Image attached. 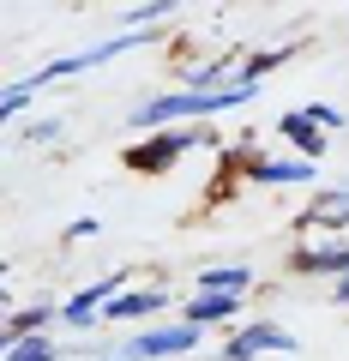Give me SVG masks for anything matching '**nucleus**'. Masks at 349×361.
Returning <instances> with one entry per match:
<instances>
[{"label":"nucleus","mask_w":349,"mask_h":361,"mask_svg":"<svg viewBox=\"0 0 349 361\" xmlns=\"http://www.w3.org/2000/svg\"><path fill=\"white\" fill-rule=\"evenodd\" d=\"M199 337H205V331L187 325V319H175V325H145V331L127 337L115 355H121V361H175V355H193Z\"/></svg>","instance_id":"1"},{"label":"nucleus","mask_w":349,"mask_h":361,"mask_svg":"<svg viewBox=\"0 0 349 361\" xmlns=\"http://www.w3.org/2000/svg\"><path fill=\"white\" fill-rule=\"evenodd\" d=\"M193 145H211V133L199 127H169V133H151V139H139L127 151V169H139V175H169V169L181 163Z\"/></svg>","instance_id":"2"},{"label":"nucleus","mask_w":349,"mask_h":361,"mask_svg":"<svg viewBox=\"0 0 349 361\" xmlns=\"http://www.w3.org/2000/svg\"><path fill=\"white\" fill-rule=\"evenodd\" d=\"M145 37H133V30H121V37H109V42H97V49H78V54H61V61H49L42 73H30V85H54V78H73V73H91V66H103V61H115V54H127V49H139Z\"/></svg>","instance_id":"3"},{"label":"nucleus","mask_w":349,"mask_h":361,"mask_svg":"<svg viewBox=\"0 0 349 361\" xmlns=\"http://www.w3.org/2000/svg\"><path fill=\"white\" fill-rule=\"evenodd\" d=\"M115 295H127V271H109V277H97L91 289H78V295L61 307V319L73 325V331H91V325L103 319V307H109Z\"/></svg>","instance_id":"4"},{"label":"nucleus","mask_w":349,"mask_h":361,"mask_svg":"<svg viewBox=\"0 0 349 361\" xmlns=\"http://www.w3.org/2000/svg\"><path fill=\"white\" fill-rule=\"evenodd\" d=\"M295 355V331H283V325H271V319H259V325H247V331H235L229 343H223V361H259V355Z\"/></svg>","instance_id":"5"},{"label":"nucleus","mask_w":349,"mask_h":361,"mask_svg":"<svg viewBox=\"0 0 349 361\" xmlns=\"http://www.w3.org/2000/svg\"><path fill=\"white\" fill-rule=\"evenodd\" d=\"M289 271H301V277H349V241H307V247H295L289 253Z\"/></svg>","instance_id":"6"},{"label":"nucleus","mask_w":349,"mask_h":361,"mask_svg":"<svg viewBox=\"0 0 349 361\" xmlns=\"http://www.w3.org/2000/svg\"><path fill=\"white\" fill-rule=\"evenodd\" d=\"M247 180H259V187H301V180H313V163L307 157H259L247 169Z\"/></svg>","instance_id":"7"},{"label":"nucleus","mask_w":349,"mask_h":361,"mask_svg":"<svg viewBox=\"0 0 349 361\" xmlns=\"http://www.w3.org/2000/svg\"><path fill=\"white\" fill-rule=\"evenodd\" d=\"M163 307H169V295H163V289H127V295H115V301L103 307V319L133 325V319H157Z\"/></svg>","instance_id":"8"},{"label":"nucleus","mask_w":349,"mask_h":361,"mask_svg":"<svg viewBox=\"0 0 349 361\" xmlns=\"http://www.w3.org/2000/svg\"><path fill=\"white\" fill-rule=\"evenodd\" d=\"M235 313H241V295H211V289H199V295L181 307V319L199 325V331H211V325H229Z\"/></svg>","instance_id":"9"},{"label":"nucleus","mask_w":349,"mask_h":361,"mask_svg":"<svg viewBox=\"0 0 349 361\" xmlns=\"http://www.w3.org/2000/svg\"><path fill=\"white\" fill-rule=\"evenodd\" d=\"M54 319H61V307H54V301H37V307L6 313V349L25 343V337H49V325H54Z\"/></svg>","instance_id":"10"},{"label":"nucleus","mask_w":349,"mask_h":361,"mask_svg":"<svg viewBox=\"0 0 349 361\" xmlns=\"http://www.w3.org/2000/svg\"><path fill=\"white\" fill-rule=\"evenodd\" d=\"M277 133H283V139L295 145V151L307 157V163H313V157H325V133L313 127V121L301 115V109H295V115H283V121H277Z\"/></svg>","instance_id":"11"},{"label":"nucleus","mask_w":349,"mask_h":361,"mask_svg":"<svg viewBox=\"0 0 349 361\" xmlns=\"http://www.w3.org/2000/svg\"><path fill=\"white\" fill-rule=\"evenodd\" d=\"M199 289H211V295H247L253 271L247 265H211V271H199Z\"/></svg>","instance_id":"12"},{"label":"nucleus","mask_w":349,"mask_h":361,"mask_svg":"<svg viewBox=\"0 0 349 361\" xmlns=\"http://www.w3.org/2000/svg\"><path fill=\"white\" fill-rule=\"evenodd\" d=\"M169 13H175V0H145V6H127V13H121V25H127L133 37H145V25H163Z\"/></svg>","instance_id":"13"},{"label":"nucleus","mask_w":349,"mask_h":361,"mask_svg":"<svg viewBox=\"0 0 349 361\" xmlns=\"http://www.w3.org/2000/svg\"><path fill=\"white\" fill-rule=\"evenodd\" d=\"M289 54H295V49H259V54H241V78H247V85H259V78L277 73Z\"/></svg>","instance_id":"14"},{"label":"nucleus","mask_w":349,"mask_h":361,"mask_svg":"<svg viewBox=\"0 0 349 361\" xmlns=\"http://www.w3.org/2000/svg\"><path fill=\"white\" fill-rule=\"evenodd\" d=\"M6 361H66V349H54L49 337H25V343L6 349Z\"/></svg>","instance_id":"15"},{"label":"nucleus","mask_w":349,"mask_h":361,"mask_svg":"<svg viewBox=\"0 0 349 361\" xmlns=\"http://www.w3.org/2000/svg\"><path fill=\"white\" fill-rule=\"evenodd\" d=\"M30 97H37V85H30V78H18V85H6V97H0V115L6 121H18L30 109Z\"/></svg>","instance_id":"16"},{"label":"nucleus","mask_w":349,"mask_h":361,"mask_svg":"<svg viewBox=\"0 0 349 361\" xmlns=\"http://www.w3.org/2000/svg\"><path fill=\"white\" fill-rule=\"evenodd\" d=\"M301 115H307L319 133H337V127H343V109H331V103H307Z\"/></svg>","instance_id":"17"},{"label":"nucleus","mask_w":349,"mask_h":361,"mask_svg":"<svg viewBox=\"0 0 349 361\" xmlns=\"http://www.w3.org/2000/svg\"><path fill=\"white\" fill-rule=\"evenodd\" d=\"M25 139H30V145H54V139H61V121H30Z\"/></svg>","instance_id":"18"},{"label":"nucleus","mask_w":349,"mask_h":361,"mask_svg":"<svg viewBox=\"0 0 349 361\" xmlns=\"http://www.w3.org/2000/svg\"><path fill=\"white\" fill-rule=\"evenodd\" d=\"M66 241H97V217H78V223H66Z\"/></svg>","instance_id":"19"},{"label":"nucleus","mask_w":349,"mask_h":361,"mask_svg":"<svg viewBox=\"0 0 349 361\" xmlns=\"http://www.w3.org/2000/svg\"><path fill=\"white\" fill-rule=\"evenodd\" d=\"M331 301H337V307H349V277H337V283H331Z\"/></svg>","instance_id":"20"},{"label":"nucleus","mask_w":349,"mask_h":361,"mask_svg":"<svg viewBox=\"0 0 349 361\" xmlns=\"http://www.w3.org/2000/svg\"><path fill=\"white\" fill-rule=\"evenodd\" d=\"M343 187H349V180H343Z\"/></svg>","instance_id":"21"},{"label":"nucleus","mask_w":349,"mask_h":361,"mask_svg":"<svg viewBox=\"0 0 349 361\" xmlns=\"http://www.w3.org/2000/svg\"><path fill=\"white\" fill-rule=\"evenodd\" d=\"M115 361H121V355H115Z\"/></svg>","instance_id":"22"}]
</instances>
